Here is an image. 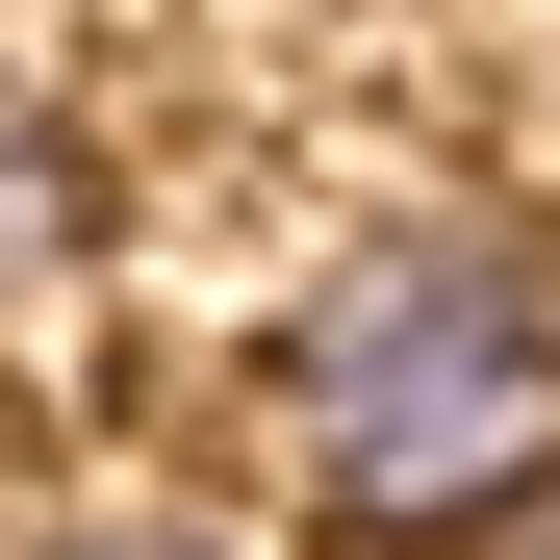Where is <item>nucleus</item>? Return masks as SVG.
Listing matches in <instances>:
<instances>
[{"label":"nucleus","instance_id":"nucleus-1","mask_svg":"<svg viewBox=\"0 0 560 560\" xmlns=\"http://www.w3.org/2000/svg\"><path fill=\"white\" fill-rule=\"evenodd\" d=\"M280 485L383 560L510 535L560 485V255L535 230H383L280 331Z\"/></svg>","mask_w":560,"mask_h":560},{"label":"nucleus","instance_id":"nucleus-2","mask_svg":"<svg viewBox=\"0 0 560 560\" xmlns=\"http://www.w3.org/2000/svg\"><path fill=\"white\" fill-rule=\"evenodd\" d=\"M51 560H205V535H51Z\"/></svg>","mask_w":560,"mask_h":560},{"label":"nucleus","instance_id":"nucleus-3","mask_svg":"<svg viewBox=\"0 0 560 560\" xmlns=\"http://www.w3.org/2000/svg\"><path fill=\"white\" fill-rule=\"evenodd\" d=\"M510 560H560V485H535V510H510Z\"/></svg>","mask_w":560,"mask_h":560}]
</instances>
